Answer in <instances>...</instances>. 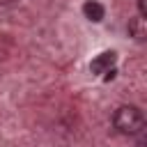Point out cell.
Wrapping results in <instances>:
<instances>
[{"label":"cell","instance_id":"3","mask_svg":"<svg viewBox=\"0 0 147 147\" xmlns=\"http://www.w3.org/2000/svg\"><path fill=\"white\" fill-rule=\"evenodd\" d=\"M83 14H85L87 21L101 23L103 16H106V7H103L101 2H96V0H85V2H83Z\"/></svg>","mask_w":147,"mask_h":147},{"label":"cell","instance_id":"6","mask_svg":"<svg viewBox=\"0 0 147 147\" xmlns=\"http://www.w3.org/2000/svg\"><path fill=\"white\" fill-rule=\"evenodd\" d=\"M138 11H140V18L147 16V0H138Z\"/></svg>","mask_w":147,"mask_h":147},{"label":"cell","instance_id":"2","mask_svg":"<svg viewBox=\"0 0 147 147\" xmlns=\"http://www.w3.org/2000/svg\"><path fill=\"white\" fill-rule=\"evenodd\" d=\"M115 60H117L115 51H106V53L96 55V57L90 62V69H92V74H106V71L115 69Z\"/></svg>","mask_w":147,"mask_h":147},{"label":"cell","instance_id":"5","mask_svg":"<svg viewBox=\"0 0 147 147\" xmlns=\"http://www.w3.org/2000/svg\"><path fill=\"white\" fill-rule=\"evenodd\" d=\"M138 136V140H136V147H147V136H145V129L140 131V133H136Z\"/></svg>","mask_w":147,"mask_h":147},{"label":"cell","instance_id":"4","mask_svg":"<svg viewBox=\"0 0 147 147\" xmlns=\"http://www.w3.org/2000/svg\"><path fill=\"white\" fill-rule=\"evenodd\" d=\"M129 34L136 39V41H145L147 39V23H145V18H131L129 21Z\"/></svg>","mask_w":147,"mask_h":147},{"label":"cell","instance_id":"1","mask_svg":"<svg viewBox=\"0 0 147 147\" xmlns=\"http://www.w3.org/2000/svg\"><path fill=\"white\" fill-rule=\"evenodd\" d=\"M113 126L122 136H136L145 129V115L138 106H119L113 115Z\"/></svg>","mask_w":147,"mask_h":147}]
</instances>
